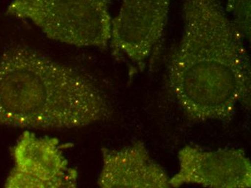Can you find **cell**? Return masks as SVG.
I'll return each mask as SVG.
<instances>
[{"label":"cell","mask_w":251,"mask_h":188,"mask_svg":"<svg viewBox=\"0 0 251 188\" xmlns=\"http://www.w3.org/2000/svg\"><path fill=\"white\" fill-rule=\"evenodd\" d=\"M183 33L170 56L167 82L191 121L229 122L250 106L251 59L221 0H183Z\"/></svg>","instance_id":"obj_1"},{"label":"cell","mask_w":251,"mask_h":188,"mask_svg":"<svg viewBox=\"0 0 251 188\" xmlns=\"http://www.w3.org/2000/svg\"><path fill=\"white\" fill-rule=\"evenodd\" d=\"M111 114L106 96L77 70L24 46L0 54V125L82 128Z\"/></svg>","instance_id":"obj_2"},{"label":"cell","mask_w":251,"mask_h":188,"mask_svg":"<svg viewBox=\"0 0 251 188\" xmlns=\"http://www.w3.org/2000/svg\"><path fill=\"white\" fill-rule=\"evenodd\" d=\"M7 14L28 20L52 40L77 47H105L112 20L107 0H11Z\"/></svg>","instance_id":"obj_3"},{"label":"cell","mask_w":251,"mask_h":188,"mask_svg":"<svg viewBox=\"0 0 251 188\" xmlns=\"http://www.w3.org/2000/svg\"><path fill=\"white\" fill-rule=\"evenodd\" d=\"M171 0H122L112 20L113 54L143 70L158 47L166 27Z\"/></svg>","instance_id":"obj_4"},{"label":"cell","mask_w":251,"mask_h":188,"mask_svg":"<svg viewBox=\"0 0 251 188\" xmlns=\"http://www.w3.org/2000/svg\"><path fill=\"white\" fill-rule=\"evenodd\" d=\"M15 166L7 188H73L77 172L69 166L59 140L25 131L13 148Z\"/></svg>","instance_id":"obj_5"},{"label":"cell","mask_w":251,"mask_h":188,"mask_svg":"<svg viewBox=\"0 0 251 188\" xmlns=\"http://www.w3.org/2000/svg\"><path fill=\"white\" fill-rule=\"evenodd\" d=\"M179 170L171 187L197 185L209 188L251 187V163L241 148L205 150L186 146L177 153Z\"/></svg>","instance_id":"obj_6"},{"label":"cell","mask_w":251,"mask_h":188,"mask_svg":"<svg viewBox=\"0 0 251 188\" xmlns=\"http://www.w3.org/2000/svg\"><path fill=\"white\" fill-rule=\"evenodd\" d=\"M98 185L102 188H168L170 178L150 155L145 143L137 141L119 149L103 147Z\"/></svg>","instance_id":"obj_7"},{"label":"cell","mask_w":251,"mask_h":188,"mask_svg":"<svg viewBox=\"0 0 251 188\" xmlns=\"http://www.w3.org/2000/svg\"><path fill=\"white\" fill-rule=\"evenodd\" d=\"M251 0H226L225 7L231 21L246 40L251 41Z\"/></svg>","instance_id":"obj_8"}]
</instances>
